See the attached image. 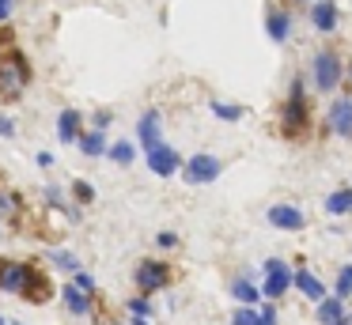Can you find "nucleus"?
Masks as SVG:
<instances>
[{
  "label": "nucleus",
  "instance_id": "4468645a",
  "mask_svg": "<svg viewBox=\"0 0 352 325\" xmlns=\"http://www.w3.org/2000/svg\"><path fill=\"white\" fill-rule=\"evenodd\" d=\"M61 299H65V306H69V314H76V317L91 314V291H84V287L65 284L61 287Z\"/></svg>",
  "mask_w": 352,
  "mask_h": 325
},
{
  "label": "nucleus",
  "instance_id": "393cba45",
  "mask_svg": "<svg viewBox=\"0 0 352 325\" xmlns=\"http://www.w3.org/2000/svg\"><path fill=\"white\" fill-rule=\"evenodd\" d=\"M231 325H258V310H254V306H239L235 314H231Z\"/></svg>",
  "mask_w": 352,
  "mask_h": 325
},
{
  "label": "nucleus",
  "instance_id": "6e6552de",
  "mask_svg": "<svg viewBox=\"0 0 352 325\" xmlns=\"http://www.w3.org/2000/svg\"><path fill=\"white\" fill-rule=\"evenodd\" d=\"M34 265H19V261H0V291L8 295H23L27 276H31Z\"/></svg>",
  "mask_w": 352,
  "mask_h": 325
},
{
  "label": "nucleus",
  "instance_id": "473e14b6",
  "mask_svg": "<svg viewBox=\"0 0 352 325\" xmlns=\"http://www.w3.org/2000/svg\"><path fill=\"white\" fill-rule=\"evenodd\" d=\"M12 8H16V4H0V23H8V19H12Z\"/></svg>",
  "mask_w": 352,
  "mask_h": 325
},
{
  "label": "nucleus",
  "instance_id": "2eb2a0df",
  "mask_svg": "<svg viewBox=\"0 0 352 325\" xmlns=\"http://www.w3.org/2000/svg\"><path fill=\"white\" fill-rule=\"evenodd\" d=\"M292 284H296L311 302H322V299H326V287H322V280L314 276V272H307V269H296V272H292Z\"/></svg>",
  "mask_w": 352,
  "mask_h": 325
},
{
  "label": "nucleus",
  "instance_id": "1a4fd4ad",
  "mask_svg": "<svg viewBox=\"0 0 352 325\" xmlns=\"http://www.w3.org/2000/svg\"><path fill=\"white\" fill-rule=\"evenodd\" d=\"M329 133L349 140L352 136V95H341L333 106H329Z\"/></svg>",
  "mask_w": 352,
  "mask_h": 325
},
{
  "label": "nucleus",
  "instance_id": "4c0bfd02",
  "mask_svg": "<svg viewBox=\"0 0 352 325\" xmlns=\"http://www.w3.org/2000/svg\"><path fill=\"white\" fill-rule=\"evenodd\" d=\"M0 4H16V0H0Z\"/></svg>",
  "mask_w": 352,
  "mask_h": 325
},
{
  "label": "nucleus",
  "instance_id": "412c9836",
  "mask_svg": "<svg viewBox=\"0 0 352 325\" xmlns=\"http://www.w3.org/2000/svg\"><path fill=\"white\" fill-rule=\"evenodd\" d=\"M107 155L114 159V163H122V166H129L133 159H137V148H133L129 140H118V144H110L107 148Z\"/></svg>",
  "mask_w": 352,
  "mask_h": 325
},
{
  "label": "nucleus",
  "instance_id": "58836bf2",
  "mask_svg": "<svg viewBox=\"0 0 352 325\" xmlns=\"http://www.w3.org/2000/svg\"><path fill=\"white\" fill-rule=\"evenodd\" d=\"M8 325H23V322H8Z\"/></svg>",
  "mask_w": 352,
  "mask_h": 325
},
{
  "label": "nucleus",
  "instance_id": "a878e982",
  "mask_svg": "<svg viewBox=\"0 0 352 325\" xmlns=\"http://www.w3.org/2000/svg\"><path fill=\"white\" fill-rule=\"evenodd\" d=\"M125 306H129V314H133V317H148V314H152V310H155L152 302L144 299V295H140V299H129V302H125Z\"/></svg>",
  "mask_w": 352,
  "mask_h": 325
},
{
  "label": "nucleus",
  "instance_id": "9d476101",
  "mask_svg": "<svg viewBox=\"0 0 352 325\" xmlns=\"http://www.w3.org/2000/svg\"><path fill=\"white\" fill-rule=\"evenodd\" d=\"M265 219L276 227V231H299V227L307 223V216L296 208V204H273V208L265 212Z\"/></svg>",
  "mask_w": 352,
  "mask_h": 325
},
{
  "label": "nucleus",
  "instance_id": "f3484780",
  "mask_svg": "<svg viewBox=\"0 0 352 325\" xmlns=\"http://www.w3.org/2000/svg\"><path fill=\"white\" fill-rule=\"evenodd\" d=\"M57 136H61V144L80 140V110H61V117H57Z\"/></svg>",
  "mask_w": 352,
  "mask_h": 325
},
{
  "label": "nucleus",
  "instance_id": "ddd939ff",
  "mask_svg": "<svg viewBox=\"0 0 352 325\" xmlns=\"http://www.w3.org/2000/svg\"><path fill=\"white\" fill-rule=\"evenodd\" d=\"M265 30H269L273 42H288V34H292V12L288 8H269L265 12Z\"/></svg>",
  "mask_w": 352,
  "mask_h": 325
},
{
  "label": "nucleus",
  "instance_id": "9b49d317",
  "mask_svg": "<svg viewBox=\"0 0 352 325\" xmlns=\"http://www.w3.org/2000/svg\"><path fill=\"white\" fill-rule=\"evenodd\" d=\"M137 136H140V148H155V144H163V117L160 110H148L144 117L137 121Z\"/></svg>",
  "mask_w": 352,
  "mask_h": 325
},
{
  "label": "nucleus",
  "instance_id": "cd10ccee",
  "mask_svg": "<svg viewBox=\"0 0 352 325\" xmlns=\"http://www.w3.org/2000/svg\"><path fill=\"white\" fill-rule=\"evenodd\" d=\"M72 276H76V280H72V284H76V287H84V291H91V295H95V276H87L84 269H76V272H72Z\"/></svg>",
  "mask_w": 352,
  "mask_h": 325
},
{
  "label": "nucleus",
  "instance_id": "c85d7f7f",
  "mask_svg": "<svg viewBox=\"0 0 352 325\" xmlns=\"http://www.w3.org/2000/svg\"><path fill=\"white\" fill-rule=\"evenodd\" d=\"M258 325H276V306H261L258 310Z\"/></svg>",
  "mask_w": 352,
  "mask_h": 325
},
{
  "label": "nucleus",
  "instance_id": "4be33fe9",
  "mask_svg": "<svg viewBox=\"0 0 352 325\" xmlns=\"http://www.w3.org/2000/svg\"><path fill=\"white\" fill-rule=\"evenodd\" d=\"M212 113L220 121H239L243 117V106H235V102H220V98H212Z\"/></svg>",
  "mask_w": 352,
  "mask_h": 325
},
{
  "label": "nucleus",
  "instance_id": "20e7f679",
  "mask_svg": "<svg viewBox=\"0 0 352 325\" xmlns=\"http://www.w3.org/2000/svg\"><path fill=\"white\" fill-rule=\"evenodd\" d=\"M292 287V269L280 261V257H269L265 261V284H261V295L265 299H280Z\"/></svg>",
  "mask_w": 352,
  "mask_h": 325
},
{
  "label": "nucleus",
  "instance_id": "2f4dec72",
  "mask_svg": "<svg viewBox=\"0 0 352 325\" xmlns=\"http://www.w3.org/2000/svg\"><path fill=\"white\" fill-rule=\"evenodd\" d=\"M0 136H16V121L0 113Z\"/></svg>",
  "mask_w": 352,
  "mask_h": 325
},
{
  "label": "nucleus",
  "instance_id": "423d86ee",
  "mask_svg": "<svg viewBox=\"0 0 352 325\" xmlns=\"http://www.w3.org/2000/svg\"><path fill=\"white\" fill-rule=\"evenodd\" d=\"M148 170L160 174V178H170V174L182 170V155L167 144H155V148H148Z\"/></svg>",
  "mask_w": 352,
  "mask_h": 325
},
{
  "label": "nucleus",
  "instance_id": "6ab92c4d",
  "mask_svg": "<svg viewBox=\"0 0 352 325\" xmlns=\"http://www.w3.org/2000/svg\"><path fill=\"white\" fill-rule=\"evenodd\" d=\"M326 212L329 216H352V186L349 189H333L326 197Z\"/></svg>",
  "mask_w": 352,
  "mask_h": 325
},
{
  "label": "nucleus",
  "instance_id": "0eeeda50",
  "mask_svg": "<svg viewBox=\"0 0 352 325\" xmlns=\"http://www.w3.org/2000/svg\"><path fill=\"white\" fill-rule=\"evenodd\" d=\"M311 27L318 34H333L341 27V12H337L333 0H311Z\"/></svg>",
  "mask_w": 352,
  "mask_h": 325
},
{
  "label": "nucleus",
  "instance_id": "a211bd4d",
  "mask_svg": "<svg viewBox=\"0 0 352 325\" xmlns=\"http://www.w3.org/2000/svg\"><path fill=\"white\" fill-rule=\"evenodd\" d=\"M80 151H84L87 159L95 155H107V136H102V128H91V133H80Z\"/></svg>",
  "mask_w": 352,
  "mask_h": 325
},
{
  "label": "nucleus",
  "instance_id": "b1692460",
  "mask_svg": "<svg viewBox=\"0 0 352 325\" xmlns=\"http://www.w3.org/2000/svg\"><path fill=\"white\" fill-rule=\"evenodd\" d=\"M333 291H337V299H349V295H352V265H344V269L337 272V287H333Z\"/></svg>",
  "mask_w": 352,
  "mask_h": 325
},
{
  "label": "nucleus",
  "instance_id": "bb28decb",
  "mask_svg": "<svg viewBox=\"0 0 352 325\" xmlns=\"http://www.w3.org/2000/svg\"><path fill=\"white\" fill-rule=\"evenodd\" d=\"M72 193H76L80 204H91V201H95V189L87 186V181H76V186H72Z\"/></svg>",
  "mask_w": 352,
  "mask_h": 325
},
{
  "label": "nucleus",
  "instance_id": "dca6fc26",
  "mask_svg": "<svg viewBox=\"0 0 352 325\" xmlns=\"http://www.w3.org/2000/svg\"><path fill=\"white\" fill-rule=\"evenodd\" d=\"M318 322L322 325H349V314H344V299H322L318 302Z\"/></svg>",
  "mask_w": 352,
  "mask_h": 325
},
{
  "label": "nucleus",
  "instance_id": "e433bc0d",
  "mask_svg": "<svg viewBox=\"0 0 352 325\" xmlns=\"http://www.w3.org/2000/svg\"><path fill=\"white\" fill-rule=\"evenodd\" d=\"M292 4H311V0H292Z\"/></svg>",
  "mask_w": 352,
  "mask_h": 325
},
{
  "label": "nucleus",
  "instance_id": "a19ab883",
  "mask_svg": "<svg viewBox=\"0 0 352 325\" xmlns=\"http://www.w3.org/2000/svg\"><path fill=\"white\" fill-rule=\"evenodd\" d=\"M349 325H352V317H349Z\"/></svg>",
  "mask_w": 352,
  "mask_h": 325
},
{
  "label": "nucleus",
  "instance_id": "7c9ffc66",
  "mask_svg": "<svg viewBox=\"0 0 352 325\" xmlns=\"http://www.w3.org/2000/svg\"><path fill=\"white\" fill-rule=\"evenodd\" d=\"M155 242H160V249H175V246H178V234L163 231V234H160V238H155Z\"/></svg>",
  "mask_w": 352,
  "mask_h": 325
},
{
  "label": "nucleus",
  "instance_id": "5701e85b",
  "mask_svg": "<svg viewBox=\"0 0 352 325\" xmlns=\"http://www.w3.org/2000/svg\"><path fill=\"white\" fill-rule=\"evenodd\" d=\"M50 261H54L57 269H69V272H76V269H80V261L69 254V249H50Z\"/></svg>",
  "mask_w": 352,
  "mask_h": 325
},
{
  "label": "nucleus",
  "instance_id": "7ed1b4c3",
  "mask_svg": "<svg viewBox=\"0 0 352 325\" xmlns=\"http://www.w3.org/2000/svg\"><path fill=\"white\" fill-rule=\"evenodd\" d=\"M223 174V163L216 155H208V151H201V155H190L182 166V178L186 186H208V181H216Z\"/></svg>",
  "mask_w": 352,
  "mask_h": 325
},
{
  "label": "nucleus",
  "instance_id": "f257e3e1",
  "mask_svg": "<svg viewBox=\"0 0 352 325\" xmlns=\"http://www.w3.org/2000/svg\"><path fill=\"white\" fill-rule=\"evenodd\" d=\"M34 80V68L27 60V53L19 45H8L0 53V102H19L23 91L31 87Z\"/></svg>",
  "mask_w": 352,
  "mask_h": 325
},
{
  "label": "nucleus",
  "instance_id": "aec40b11",
  "mask_svg": "<svg viewBox=\"0 0 352 325\" xmlns=\"http://www.w3.org/2000/svg\"><path fill=\"white\" fill-rule=\"evenodd\" d=\"M231 295H235L243 306H254V302H261V291L250 284V280H231Z\"/></svg>",
  "mask_w": 352,
  "mask_h": 325
},
{
  "label": "nucleus",
  "instance_id": "f03ea898",
  "mask_svg": "<svg viewBox=\"0 0 352 325\" xmlns=\"http://www.w3.org/2000/svg\"><path fill=\"white\" fill-rule=\"evenodd\" d=\"M341 76H344V65H341V57H337L333 49H318V53H314L311 80H314V87H318L322 95H329V91L341 87Z\"/></svg>",
  "mask_w": 352,
  "mask_h": 325
},
{
  "label": "nucleus",
  "instance_id": "39448f33",
  "mask_svg": "<svg viewBox=\"0 0 352 325\" xmlns=\"http://www.w3.org/2000/svg\"><path fill=\"white\" fill-rule=\"evenodd\" d=\"M137 287L144 295H152V291H160V287H167V280H170V269L163 261H140L137 265Z\"/></svg>",
  "mask_w": 352,
  "mask_h": 325
},
{
  "label": "nucleus",
  "instance_id": "c756f323",
  "mask_svg": "<svg viewBox=\"0 0 352 325\" xmlns=\"http://www.w3.org/2000/svg\"><path fill=\"white\" fill-rule=\"evenodd\" d=\"M110 121H114V113H110V110H99V113H95V125H91V128H102V133H107Z\"/></svg>",
  "mask_w": 352,
  "mask_h": 325
},
{
  "label": "nucleus",
  "instance_id": "c9c22d12",
  "mask_svg": "<svg viewBox=\"0 0 352 325\" xmlns=\"http://www.w3.org/2000/svg\"><path fill=\"white\" fill-rule=\"evenodd\" d=\"M344 76H349V83H352V65H349V68H344Z\"/></svg>",
  "mask_w": 352,
  "mask_h": 325
},
{
  "label": "nucleus",
  "instance_id": "ea45409f",
  "mask_svg": "<svg viewBox=\"0 0 352 325\" xmlns=\"http://www.w3.org/2000/svg\"><path fill=\"white\" fill-rule=\"evenodd\" d=\"M0 325H8V322H4V317H0Z\"/></svg>",
  "mask_w": 352,
  "mask_h": 325
},
{
  "label": "nucleus",
  "instance_id": "72a5a7b5",
  "mask_svg": "<svg viewBox=\"0 0 352 325\" xmlns=\"http://www.w3.org/2000/svg\"><path fill=\"white\" fill-rule=\"evenodd\" d=\"M38 166H54V155H50V151H38Z\"/></svg>",
  "mask_w": 352,
  "mask_h": 325
},
{
  "label": "nucleus",
  "instance_id": "f704fd0d",
  "mask_svg": "<svg viewBox=\"0 0 352 325\" xmlns=\"http://www.w3.org/2000/svg\"><path fill=\"white\" fill-rule=\"evenodd\" d=\"M133 325H148V322H144V317H133Z\"/></svg>",
  "mask_w": 352,
  "mask_h": 325
},
{
  "label": "nucleus",
  "instance_id": "f8f14e48",
  "mask_svg": "<svg viewBox=\"0 0 352 325\" xmlns=\"http://www.w3.org/2000/svg\"><path fill=\"white\" fill-rule=\"evenodd\" d=\"M307 98H288L284 102V133H292V136H299L307 128Z\"/></svg>",
  "mask_w": 352,
  "mask_h": 325
}]
</instances>
